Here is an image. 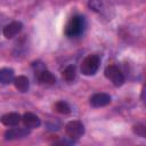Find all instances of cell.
Returning a JSON list of instances; mask_svg holds the SVG:
<instances>
[{
    "instance_id": "cell-9",
    "label": "cell",
    "mask_w": 146,
    "mask_h": 146,
    "mask_svg": "<svg viewBox=\"0 0 146 146\" xmlns=\"http://www.w3.org/2000/svg\"><path fill=\"white\" fill-rule=\"evenodd\" d=\"M21 120L22 116L18 113H7L0 119L1 123L6 127H15L21 122Z\"/></svg>"
},
{
    "instance_id": "cell-15",
    "label": "cell",
    "mask_w": 146,
    "mask_h": 146,
    "mask_svg": "<svg viewBox=\"0 0 146 146\" xmlns=\"http://www.w3.org/2000/svg\"><path fill=\"white\" fill-rule=\"evenodd\" d=\"M132 131H133V133L137 135V136H140V137H143V138L146 137V127H145L144 124H141V123H138V124L133 125Z\"/></svg>"
},
{
    "instance_id": "cell-8",
    "label": "cell",
    "mask_w": 146,
    "mask_h": 146,
    "mask_svg": "<svg viewBox=\"0 0 146 146\" xmlns=\"http://www.w3.org/2000/svg\"><path fill=\"white\" fill-rule=\"evenodd\" d=\"M22 121L24 123V125L29 129H35L39 128L41 124V120L39 119V116H36L33 113H25L22 116Z\"/></svg>"
},
{
    "instance_id": "cell-5",
    "label": "cell",
    "mask_w": 146,
    "mask_h": 146,
    "mask_svg": "<svg viewBox=\"0 0 146 146\" xmlns=\"http://www.w3.org/2000/svg\"><path fill=\"white\" fill-rule=\"evenodd\" d=\"M30 135V129L29 128H11L5 132V139L6 140H15V139H21Z\"/></svg>"
},
{
    "instance_id": "cell-12",
    "label": "cell",
    "mask_w": 146,
    "mask_h": 146,
    "mask_svg": "<svg viewBox=\"0 0 146 146\" xmlns=\"http://www.w3.org/2000/svg\"><path fill=\"white\" fill-rule=\"evenodd\" d=\"M14 70L13 68H8V67H3L0 70V82L8 84L10 82L14 81Z\"/></svg>"
},
{
    "instance_id": "cell-14",
    "label": "cell",
    "mask_w": 146,
    "mask_h": 146,
    "mask_svg": "<svg viewBox=\"0 0 146 146\" xmlns=\"http://www.w3.org/2000/svg\"><path fill=\"white\" fill-rule=\"evenodd\" d=\"M54 110L57 112V113H60V114H68L71 112V108L68 106V104L64 100H59L57 102L55 105H54Z\"/></svg>"
},
{
    "instance_id": "cell-10",
    "label": "cell",
    "mask_w": 146,
    "mask_h": 146,
    "mask_svg": "<svg viewBox=\"0 0 146 146\" xmlns=\"http://www.w3.org/2000/svg\"><path fill=\"white\" fill-rule=\"evenodd\" d=\"M38 80L40 81V83L42 84H47V86H52L56 82V78L55 75L48 71V70H42L38 72Z\"/></svg>"
},
{
    "instance_id": "cell-11",
    "label": "cell",
    "mask_w": 146,
    "mask_h": 146,
    "mask_svg": "<svg viewBox=\"0 0 146 146\" xmlns=\"http://www.w3.org/2000/svg\"><path fill=\"white\" fill-rule=\"evenodd\" d=\"M14 84L16 87V89L21 92H26L29 90L30 87V81L26 76L24 75H18L17 78L14 79Z\"/></svg>"
},
{
    "instance_id": "cell-1",
    "label": "cell",
    "mask_w": 146,
    "mask_h": 146,
    "mask_svg": "<svg viewBox=\"0 0 146 146\" xmlns=\"http://www.w3.org/2000/svg\"><path fill=\"white\" fill-rule=\"evenodd\" d=\"M84 26H86L84 18L82 16L75 15V16L71 17L70 21L67 22V24L65 26V34L68 38L78 36V35H80L83 32Z\"/></svg>"
},
{
    "instance_id": "cell-3",
    "label": "cell",
    "mask_w": 146,
    "mask_h": 146,
    "mask_svg": "<svg viewBox=\"0 0 146 146\" xmlns=\"http://www.w3.org/2000/svg\"><path fill=\"white\" fill-rule=\"evenodd\" d=\"M105 76L115 86V87H121L124 83V75L123 73L115 66V65H108L105 71Z\"/></svg>"
},
{
    "instance_id": "cell-16",
    "label": "cell",
    "mask_w": 146,
    "mask_h": 146,
    "mask_svg": "<svg viewBox=\"0 0 146 146\" xmlns=\"http://www.w3.org/2000/svg\"><path fill=\"white\" fill-rule=\"evenodd\" d=\"M89 7L95 10V11H98L100 10V7H102V1L100 0H89Z\"/></svg>"
},
{
    "instance_id": "cell-7",
    "label": "cell",
    "mask_w": 146,
    "mask_h": 146,
    "mask_svg": "<svg viewBox=\"0 0 146 146\" xmlns=\"http://www.w3.org/2000/svg\"><path fill=\"white\" fill-rule=\"evenodd\" d=\"M111 103V96L104 92H99V94H95L91 98H90V104L94 107H103L106 106Z\"/></svg>"
},
{
    "instance_id": "cell-6",
    "label": "cell",
    "mask_w": 146,
    "mask_h": 146,
    "mask_svg": "<svg viewBox=\"0 0 146 146\" xmlns=\"http://www.w3.org/2000/svg\"><path fill=\"white\" fill-rule=\"evenodd\" d=\"M22 27H23V25H22L21 22L14 21V22L7 24V25L3 27L2 33H3L5 38H7V39H11V38L16 36V35L22 31Z\"/></svg>"
},
{
    "instance_id": "cell-4",
    "label": "cell",
    "mask_w": 146,
    "mask_h": 146,
    "mask_svg": "<svg viewBox=\"0 0 146 146\" xmlns=\"http://www.w3.org/2000/svg\"><path fill=\"white\" fill-rule=\"evenodd\" d=\"M65 131H66V135L70 138L78 139V138L82 137V135L84 133V125L81 121L73 120V121H70L65 125Z\"/></svg>"
},
{
    "instance_id": "cell-13",
    "label": "cell",
    "mask_w": 146,
    "mask_h": 146,
    "mask_svg": "<svg viewBox=\"0 0 146 146\" xmlns=\"http://www.w3.org/2000/svg\"><path fill=\"white\" fill-rule=\"evenodd\" d=\"M76 75V70L74 65H68L64 71H63V78L67 81V82H72L75 79Z\"/></svg>"
},
{
    "instance_id": "cell-2",
    "label": "cell",
    "mask_w": 146,
    "mask_h": 146,
    "mask_svg": "<svg viewBox=\"0 0 146 146\" xmlns=\"http://www.w3.org/2000/svg\"><path fill=\"white\" fill-rule=\"evenodd\" d=\"M99 64H100V58L98 55H88L81 63V73L84 75H94L98 68H99Z\"/></svg>"
}]
</instances>
